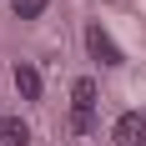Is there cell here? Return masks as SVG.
<instances>
[{
    "label": "cell",
    "mask_w": 146,
    "mask_h": 146,
    "mask_svg": "<svg viewBox=\"0 0 146 146\" xmlns=\"http://www.w3.org/2000/svg\"><path fill=\"white\" fill-rule=\"evenodd\" d=\"M86 45H91V56L101 60V66H121V60H126V56H121V45L111 40L101 25H86Z\"/></svg>",
    "instance_id": "cell-1"
},
{
    "label": "cell",
    "mask_w": 146,
    "mask_h": 146,
    "mask_svg": "<svg viewBox=\"0 0 146 146\" xmlns=\"http://www.w3.org/2000/svg\"><path fill=\"white\" fill-rule=\"evenodd\" d=\"M111 136H116V146H146V116L141 111H126Z\"/></svg>",
    "instance_id": "cell-2"
},
{
    "label": "cell",
    "mask_w": 146,
    "mask_h": 146,
    "mask_svg": "<svg viewBox=\"0 0 146 146\" xmlns=\"http://www.w3.org/2000/svg\"><path fill=\"white\" fill-rule=\"evenodd\" d=\"M71 106H76V116H96V81L91 76H81L71 86Z\"/></svg>",
    "instance_id": "cell-3"
},
{
    "label": "cell",
    "mask_w": 146,
    "mask_h": 146,
    "mask_svg": "<svg viewBox=\"0 0 146 146\" xmlns=\"http://www.w3.org/2000/svg\"><path fill=\"white\" fill-rule=\"evenodd\" d=\"M10 81H15V91H20L25 101H40V71H35V66H15Z\"/></svg>",
    "instance_id": "cell-4"
},
{
    "label": "cell",
    "mask_w": 146,
    "mask_h": 146,
    "mask_svg": "<svg viewBox=\"0 0 146 146\" xmlns=\"http://www.w3.org/2000/svg\"><path fill=\"white\" fill-rule=\"evenodd\" d=\"M0 141H5V146H25L30 141V126L20 116H5V121H0Z\"/></svg>",
    "instance_id": "cell-5"
},
{
    "label": "cell",
    "mask_w": 146,
    "mask_h": 146,
    "mask_svg": "<svg viewBox=\"0 0 146 146\" xmlns=\"http://www.w3.org/2000/svg\"><path fill=\"white\" fill-rule=\"evenodd\" d=\"M45 5L50 0H15V15L20 20H35V15H45Z\"/></svg>",
    "instance_id": "cell-6"
}]
</instances>
